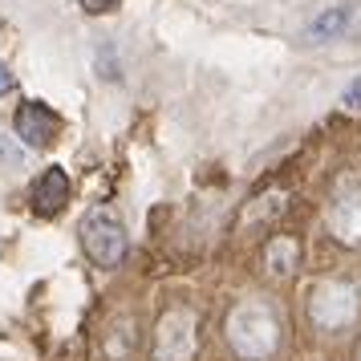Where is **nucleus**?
I'll return each instance as SVG.
<instances>
[{
    "instance_id": "f257e3e1",
    "label": "nucleus",
    "mask_w": 361,
    "mask_h": 361,
    "mask_svg": "<svg viewBox=\"0 0 361 361\" xmlns=\"http://www.w3.org/2000/svg\"><path fill=\"white\" fill-rule=\"evenodd\" d=\"M228 341L244 361H264L280 341V325L264 300H244L228 317Z\"/></svg>"
},
{
    "instance_id": "f03ea898",
    "label": "nucleus",
    "mask_w": 361,
    "mask_h": 361,
    "mask_svg": "<svg viewBox=\"0 0 361 361\" xmlns=\"http://www.w3.org/2000/svg\"><path fill=\"white\" fill-rule=\"evenodd\" d=\"M82 247L98 268H118L126 256V228L114 212H90L82 219Z\"/></svg>"
},
{
    "instance_id": "7ed1b4c3",
    "label": "nucleus",
    "mask_w": 361,
    "mask_h": 361,
    "mask_svg": "<svg viewBox=\"0 0 361 361\" xmlns=\"http://www.w3.org/2000/svg\"><path fill=\"white\" fill-rule=\"evenodd\" d=\"M357 305H361V296H357L353 284H345V280H325V284H317V288H312L309 317H312V325H317V329L337 333V329L353 325Z\"/></svg>"
},
{
    "instance_id": "20e7f679",
    "label": "nucleus",
    "mask_w": 361,
    "mask_h": 361,
    "mask_svg": "<svg viewBox=\"0 0 361 361\" xmlns=\"http://www.w3.org/2000/svg\"><path fill=\"white\" fill-rule=\"evenodd\" d=\"M195 357V312L171 309L154 333V361H191Z\"/></svg>"
},
{
    "instance_id": "39448f33",
    "label": "nucleus",
    "mask_w": 361,
    "mask_h": 361,
    "mask_svg": "<svg viewBox=\"0 0 361 361\" xmlns=\"http://www.w3.org/2000/svg\"><path fill=\"white\" fill-rule=\"evenodd\" d=\"M13 130L25 147L33 150H45L57 142V134H61V118L53 114L45 102H20L17 114H13Z\"/></svg>"
},
{
    "instance_id": "423d86ee",
    "label": "nucleus",
    "mask_w": 361,
    "mask_h": 361,
    "mask_svg": "<svg viewBox=\"0 0 361 361\" xmlns=\"http://www.w3.org/2000/svg\"><path fill=\"white\" fill-rule=\"evenodd\" d=\"M69 203V175L61 166H49L41 171L33 183V212L37 215H57Z\"/></svg>"
},
{
    "instance_id": "0eeeda50",
    "label": "nucleus",
    "mask_w": 361,
    "mask_h": 361,
    "mask_svg": "<svg viewBox=\"0 0 361 361\" xmlns=\"http://www.w3.org/2000/svg\"><path fill=\"white\" fill-rule=\"evenodd\" d=\"M329 231L341 244H361V195H341L329 207Z\"/></svg>"
},
{
    "instance_id": "6e6552de",
    "label": "nucleus",
    "mask_w": 361,
    "mask_h": 361,
    "mask_svg": "<svg viewBox=\"0 0 361 361\" xmlns=\"http://www.w3.org/2000/svg\"><path fill=\"white\" fill-rule=\"evenodd\" d=\"M296 260H300V247H296V240H288V235H276L272 244L264 247V268H268V276H276V280L293 276Z\"/></svg>"
},
{
    "instance_id": "1a4fd4ad",
    "label": "nucleus",
    "mask_w": 361,
    "mask_h": 361,
    "mask_svg": "<svg viewBox=\"0 0 361 361\" xmlns=\"http://www.w3.org/2000/svg\"><path fill=\"white\" fill-rule=\"evenodd\" d=\"M349 20H353V8H349V4H333L321 17L309 20L305 37H309V41H333V37H341L345 29H349Z\"/></svg>"
},
{
    "instance_id": "9d476101",
    "label": "nucleus",
    "mask_w": 361,
    "mask_h": 361,
    "mask_svg": "<svg viewBox=\"0 0 361 361\" xmlns=\"http://www.w3.org/2000/svg\"><path fill=\"white\" fill-rule=\"evenodd\" d=\"M284 207H288V199H284V191H272V195H260L256 199V203H252V207H247V215H244V228L247 224H252V219H276L280 212H284Z\"/></svg>"
},
{
    "instance_id": "9b49d317",
    "label": "nucleus",
    "mask_w": 361,
    "mask_h": 361,
    "mask_svg": "<svg viewBox=\"0 0 361 361\" xmlns=\"http://www.w3.org/2000/svg\"><path fill=\"white\" fill-rule=\"evenodd\" d=\"M20 138H13V134H0V171H13V166H20Z\"/></svg>"
},
{
    "instance_id": "f8f14e48",
    "label": "nucleus",
    "mask_w": 361,
    "mask_h": 361,
    "mask_svg": "<svg viewBox=\"0 0 361 361\" xmlns=\"http://www.w3.org/2000/svg\"><path fill=\"white\" fill-rule=\"evenodd\" d=\"M341 110H345V114H353V118H361V73H357V78H353L349 85H345Z\"/></svg>"
},
{
    "instance_id": "ddd939ff",
    "label": "nucleus",
    "mask_w": 361,
    "mask_h": 361,
    "mask_svg": "<svg viewBox=\"0 0 361 361\" xmlns=\"http://www.w3.org/2000/svg\"><path fill=\"white\" fill-rule=\"evenodd\" d=\"M78 4H82V8L90 13V17H102V13H114V8L122 4V0H78Z\"/></svg>"
},
{
    "instance_id": "4468645a",
    "label": "nucleus",
    "mask_w": 361,
    "mask_h": 361,
    "mask_svg": "<svg viewBox=\"0 0 361 361\" xmlns=\"http://www.w3.org/2000/svg\"><path fill=\"white\" fill-rule=\"evenodd\" d=\"M13 90V73H8V66L0 61V94H8Z\"/></svg>"
},
{
    "instance_id": "2eb2a0df",
    "label": "nucleus",
    "mask_w": 361,
    "mask_h": 361,
    "mask_svg": "<svg viewBox=\"0 0 361 361\" xmlns=\"http://www.w3.org/2000/svg\"><path fill=\"white\" fill-rule=\"evenodd\" d=\"M357 361H361V349H357Z\"/></svg>"
}]
</instances>
